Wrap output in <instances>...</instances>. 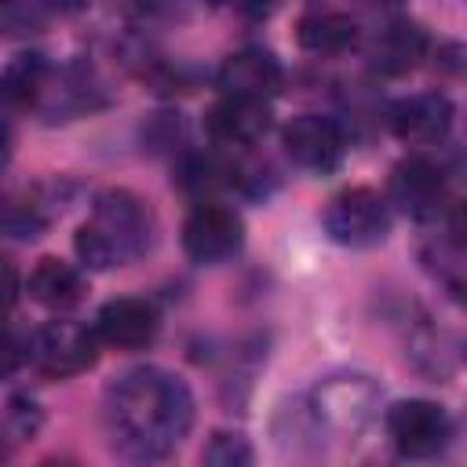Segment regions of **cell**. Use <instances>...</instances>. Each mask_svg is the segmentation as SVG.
<instances>
[{"mask_svg":"<svg viewBox=\"0 0 467 467\" xmlns=\"http://www.w3.org/2000/svg\"><path fill=\"white\" fill-rule=\"evenodd\" d=\"M193 423L190 387L157 368L142 365L124 372L106 394V431L120 460L135 467H153L168 460Z\"/></svg>","mask_w":467,"mask_h":467,"instance_id":"obj_1","label":"cell"},{"mask_svg":"<svg viewBox=\"0 0 467 467\" xmlns=\"http://www.w3.org/2000/svg\"><path fill=\"white\" fill-rule=\"evenodd\" d=\"M153 241V212L131 190H106L95 197L88 219L77 230V255L91 270H113L135 263Z\"/></svg>","mask_w":467,"mask_h":467,"instance_id":"obj_2","label":"cell"},{"mask_svg":"<svg viewBox=\"0 0 467 467\" xmlns=\"http://www.w3.org/2000/svg\"><path fill=\"white\" fill-rule=\"evenodd\" d=\"M95 358H99V332L69 317L47 321L26 336V361L47 379H69L91 368Z\"/></svg>","mask_w":467,"mask_h":467,"instance_id":"obj_3","label":"cell"},{"mask_svg":"<svg viewBox=\"0 0 467 467\" xmlns=\"http://www.w3.org/2000/svg\"><path fill=\"white\" fill-rule=\"evenodd\" d=\"M321 226L343 248H372V244H379L387 237L390 212H387V201L376 190H368V186H347V190H339L325 204Z\"/></svg>","mask_w":467,"mask_h":467,"instance_id":"obj_4","label":"cell"},{"mask_svg":"<svg viewBox=\"0 0 467 467\" xmlns=\"http://www.w3.org/2000/svg\"><path fill=\"white\" fill-rule=\"evenodd\" d=\"M244 244V219L237 215V208L223 204V201H197L182 223V252L201 263V266H215L226 263L230 255H237Z\"/></svg>","mask_w":467,"mask_h":467,"instance_id":"obj_5","label":"cell"},{"mask_svg":"<svg viewBox=\"0 0 467 467\" xmlns=\"http://www.w3.org/2000/svg\"><path fill=\"white\" fill-rule=\"evenodd\" d=\"M379 405V390L368 376L347 372V376H328L310 390V412L314 420L332 431V434H354L361 431Z\"/></svg>","mask_w":467,"mask_h":467,"instance_id":"obj_6","label":"cell"},{"mask_svg":"<svg viewBox=\"0 0 467 467\" xmlns=\"http://www.w3.org/2000/svg\"><path fill=\"white\" fill-rule=\"evenodd\" d=\"M387 434L405 460H431L449 445L452 423L441 405L427 398H405L387 409Z\"/></svg>","mask_w":467,"mask_h":467,"instance_id":"obj_7","label":"cell"},{"mask_svg":"<svg viewBox=\"0 0 467 467\" xmlns=\"http://www.w3.org/2000/svg\"><path fill=\"white\" fill-rule=\"evenodd\" d=\"M281 146L288 161L310 175H328L347 157V135L343 128L325 113H299L285 124Z\"/></svg>","mask_w":467,"mask_h":467,"instance_id":"obj_8","label":"cell"},{"mask_svg":"<svg viewBox=\"0 0 467 467\" xmlns=\"http://www.w3.org/2000/svg\"><path fill=\"white\" fill-rule=\"evenodd\" d=\"M390 201L412 215V219H431L438 208L449 201V179L441 164L431 157H405L390 171Z\"/></svg>","mask_w":467,"mask_h":467,"instance_id":"obj_9","label":"cell"},{"mask_svg":"<svg viewBox=\"0 0 467 467\" xmlns=\"http://www.w3.org/2000/svg\"><path fill=\"white\" fill-rule=\"evenodd\" d=\"M215 84L223 95L230 99H255V102H266L274 99L281 88H285V69L281 62L263 51V47H241L234 51L230 58H223L219 73H215Z\"/></svg>","mask_w":467,"mask_h":467,"instance_id":"obj_10","label":"cell"},{"mask_svg":"<svg viewBox=\"0 0 467 467\" xmlns=\"http://www.w3.org/2000/svg\"><path fill=\"white\" fill-rule=\"evenodd\" d=\"M387 124L409 146H434L452 128V102L441 91H420V95L398 99L387 113Z\"/></svg>","mask_w":467,"mask_h":467,"instance_id":"obj_11","label":"cell"},{"mask_svg":"<svg viewBox=\"0 0 467 467\" xmlns=\"http://www.w3.org/2000/svg\"><path fill=\"white\" fill-rule=\"evenodd\" d=\"M270 106L255 102V99H215L204 113V131L212 142L219 146H234V150H248L255 142L266 139L270 131Z\"/></svg>","mask_w":467,"mask_h":467,"instance_id":"obj_12","label":"cell"},{"mask_svg":"<svg viewBox=\"0 0 467 467\" xmlns=\"http://www.w3.org/2000/svg\"><path fill=\"white\" fill-rule=\"evenodd\" d=\"M157 328H161V317H157V306L139 299V296H120V299H109L99 317H95V332L102 343L117 347V350H142L157 339Z\"/></svg>","mask_w":467,"mask_h":467,"instance_id":"obj_13","label":"cell"},{"mask_svg":"<svg viewBox=\"0 0 467 467\" xmlns=\"http://www.w3.org/2000/svg\"><path fill=\"white\" fill-rule=\"evenodd\" d=\"M427 58V33L412 18H390L368 44V62L383 77H405Z\"/></svg>","mask_w":467,"mask_h":467,"instance_id":"obj_14","label":"cell"},{"mask_svg":"<svg viewBox=\"0 0 467 467\" xmlns=\"http://www.w3.org/2000/svg\"><path fill=\"white\" fill-rule=\"evenodd\" d=\"M296 40L303 51L310 55H343L350 47H358L361 40V26L354 15L336 11V7H310L299 15L296 22Z\"/></svg>","mask_w":467,"mask_h":467,"instance_id":"obj_15","label":"cell"},{"mask_svg":"<svg viewBox=\"0 0 467 467\" xmlns=\"http://www.w3.org/2000/svg\"><path fill=\"white\" fill-rule=\"evenodd\" d=\"M26 292H29L44 310L66 314V310H73V306L84 299V277H80V270L69 266L66 259L44 255V259L29 270Z\"/></svg>","mask_w":467,"mask_h":467,"instance_id":"obj_16","label":"cell"},{"mask_svg":"<svg viewBox=\"0 0 467 467\" xmlns=\"http://www.w3.org/2000/svg\"><path fill=\"white\" fill-rule=\"evenodd\" d=\"M51 190H55V186L40 182V186L26 190L22 197H15V201L7 204L4 226H7L11 237H29V241L40 237V230L55 219V212H62V197H55Z\"/></svg>","mask_w":467,"mask_h":467,"instance_id":"obj_17","label":"cell"},{"mask_svg":"<svg viewBox=\"0 0 467 467\" xmlns=\"http://www.w3.org/2000/svg\"><path fill=\"white\" fill-rule=\"evenodd\" d=\"M47 62L44 55L36 51H26V55H15L7 66H4V102L7 106H36L40 95L47 91Z\"/></svg>","mask_w":467,"mask_h":467,"instance_id":"obj_18","label":"cell"},{"mask_svg":"<svg viewBox=\"0 0 467 467\" xmlns=\"http://www.w3.org/2000/svg\"><path fill=\"white\" fill-rule=\"evenodd\" d=\"M201 467H255V449L237 431H215L201 449Z\"/></svg>","mask_w":467,"mask_h":467,"instance_id":"obj_19","label":"cell"},{"mask_svg":"<svg viewBox=\"0 0 467 467\" xmlns=\"http://www.w3.org/2000/svg\"><path fill=\"white\" fill-rule=\"evenodd\" d=\"M40 420H44V412L29 394H11L7 409H4V438H7V445H18V441L33 438Z\"/></svg>","mask_w":467,"mask_h":467,"instance_id":"obj_20","label":"cell"},{"mask_svg":"<svg viewBox=\"0 0 467 467\" xmlns=\"http://www.w3.org/2000/svg\"><path fill=\"white\" fill-rule=\"evenodd\" d=\"M449 234H452V241L460 248H467V201L452 204V212H449Z\"/></svg>","mask_w":467,"mask_h":467,"instance_id":"obj_21","label":"cell"},{"mask_svg":"<svg viewBox=\"0 0 467 467\" xmlns=\"http://www.w3.org/2000/svg\"><path fill=\"white\" fill-rule=\"evenodd\" d=\"M40 467H77V463H69V460H44Z\"/></svg>","mask_w":467,"mask_h":467,"instance_id":"obj_22","label":"cell"}]
</instances>
